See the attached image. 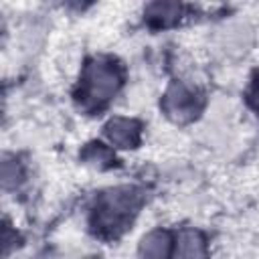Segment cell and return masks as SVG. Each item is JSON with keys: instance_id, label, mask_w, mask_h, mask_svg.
I'll list each match as a JSON object with an SVG mask.
<instances>
[{"instance_id": "6da1fadb", "label": "cell", "mask_w": 259, "mask_h": 259, "mask_svg": "<svg viewBox=\"0 0 259 259\" xmlns=\"http://www.w3.org/2000/svg\"><path fill=\"white\" fill-rule=\"evenodd\" d=\"M119 71L109 61L97 59L93 61L83 77V101L87 105L105 103L119 87Z\"/></svg>"}, {"instance_id": "7a4b0ae2", "label": "cell", "mask_w": 259, "mask_h": 259, "mask_svg": "<svg viewBox=\"0 0 259 259\" xmlns=\"http://www.w3.org/2000/svg\"><path fill=\"white\" fill-rule=\"evenodd\" d=\"M138 202L140 196L134 188H113L99 198L97 221L105 229H119L132 219Z\"/></svg>"}, {"instance_id": "3957f363", "label": "cell", "mask_w": 259, "mask_h": 259, "mask_svg": "<svg viewBox=\"0 0 259 259\" xmlns=\"http://www.w3.org/2000/svg\"><path fill=\"white\" fill-rule=\"evenodd\" d=\"M198 97L182 83H174L164 95V111L176 121H188L198 111Z\"/></svg>"}, {"instance_id": "277c9868", "label": "cell", "mask_w": 259, "mask_h": 259, "mask_svg": "<svg viewBox=\"0 0 259 259\" xmlns=\"http://www.w3.org/2000/svg\"><path fill=\"white\" fill-rule=\"evenodd\" d=\"M105 134L107 138L119 146V148H132L138 144V136H140V125L134 119H125V117H115L105 125Z\"/></svg>"}, {"instance_id": "5b68a950", "label": "cell", "mask_w": 259, "mask_h": 259, "mask_svg": "<svg viewBox=\"0 0 259 259\" xmlns=\"http://www.w3.org/2000/svg\"><path fill=\"white\" fill-rule=\"evenodd\" d=\"M204 241L196 231H182L176 245L174 259H204Z\"/></svg>"}, {"instance_id": "8992f818", "label": "cell", "mask_w": 259, "mask_h": 259, "mask_svg": "<svg viewBox=\"0 0 259 259\" xmlns=\"http://www.w3.org/2000/svg\"><path fill=\"white\" fill-rule=\"evenodd\" d=\"M168 253H170V239L166 233L160 231L146 235L140 245L142 259H168Z\"/></svg>"}, {"instance_id": "52a82bcc", "label": "cell", "mask_w": 259, "mask_h": 259, "mask_svg": "<svg viewBox=\"0 0 259 259\" xmlns=\"http://www.w3.org/2000/svg\"><path fill=\"white\" fill-rule=\"evenodd\" d=\"M178 12H180V6H176V4H170V2H164V4H154V6H150V16H154V18H158V20H162V22H166V20H172L174 16H178Z\"/></svg>"}, {"instance_id": "ba28073f", "label": "cell", "mask_w": 259, "mask_h": 259, "mask_svg": "<svg viewBox=\"0 0 259 259\" xmlns=\"http://www.w3.org/2000/svg\"><path fill=\"white\" fill-rule=\"evenodd\" d=\"M85 160L91 164H103L109 160V152L101 146V144H93L87 152H85Z\"/></svg>"}, {"instance_id": "9c48e42d", "label": "cell", "mask_w": 259, "mask_h": 259, "mask_svg": "<svg viewBox=\"0 0 259 259\" xmlns=\"http://www.w3.org/2000/svg\"><path fill=\"white\" fill-rule=\"evenodd\" d=\"M16 176H18V170H16V162H10V160H4L2 164V180H4V186H12L16 184Z\"/></svg>"}, {"instance_id": "30bf717a", "label": "cell", "mask_w": 259, "mask_h": 259, "mask_svg": "<svg viewBox=\"0 0 259 259\" xmlns=\"http://www.w3.org/2000/svg\"><path fill=\"white\" fill-rule=\"evenodd\" d=\"M251 101H253V107L259 111V81L255 83V89H253V95H251Z\"/></svg>"}]
</instances>
